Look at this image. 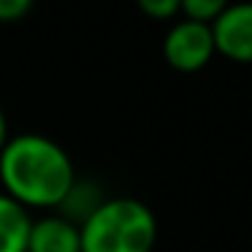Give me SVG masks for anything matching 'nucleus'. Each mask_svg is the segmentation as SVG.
I'll use <instances>...</instances> for the list:
<instances>
[{
  "mask_svg": "<svg viewBox=\"0 0 252 252\" xmlns=\"http://www.w3.org/2000/svg\"><path fill=\"white\" fill-rule=\"evenodd\" d=\"M163 55L168 60L171 68L182 73L201 71L214 55V35L212 25L192 22V19L182 17L179 22H174L165 33L163 41Z\"/></svg>",
  "mask_w": 252,
  "mask_h": 252,
  "instance_id": "nucleus-3",
  "label": "nucleus"
},
{
  "mask_svg": "<svg viewBox=\"0 0 252 252\" xmlns=\"http://www.w3.org/2000/svg\"><path fill=\"white\" fill-rule=\"evenodd\" d=\"M30 8H33V3H30V0H0V22H14V19H22Z\"/></svg>",
  "mask_w": 252,
  "mask_h": 252,
  "instance_id": "nucleus-10",
  "label": "nucleus"
},
{
  "mask_svg": "<svg viewBox=\"0 0 252 252\" xmlns=\"http://www.w3.org/2000/svg\"><path fill=\"white\" fill-rule=\"evenodd\" d=\"M214 52L239 63H252V3H225L212 22Z\"/></svg>",
  "mask_w": 252,
  "mask_h": 252,
  "instance_id": "nucleus-4",
  "label": "nucleus"
},
{
  "mask_svg": "<svg viewBox=\"0 0 252 252\" xmlns=\"http://www.w3.org/2000/svg\"><path fill=\"white\" fill-rule=\"evenodd\" d=\"M103 201H106V195H103V190H100V185H95V182H79L76 179L57 209H60V217L71 220L73 225H82Z\"/></svg>",
  "mask_w": 252,
  "mask_h": 252,
  "instance_id": "nucleus-7",
  "label": "nucleus"
},
{
  "mask_svg": "<svg viewBox=\"0 0 252 252\" xmlns=\"http://www.w3.org/2000/svg\"><path fill=\"white\" fill-rule=\"evenodd\" d=\"M8 141V122H6V114H3V109H0V149H3V144Z\"/></svg>",
  "mask_w": 252,
  "mask_h": 252,
  "instance_id": "nucleus-11",
  "label": "nucleus"
},
{
  "mask_svg": "<svg viewBox=\"0 0 252 252\" xmlns=\"http://www.w3.org/2000/svg\"><path fill=\"white\" fill-rule=\"evenodd\" d=\"M28 252H82L79 225H73L60 214L33 220L28 236Z\"/></svg>",
  "mask_w": 252,
  "mask_h": 252,
  "instance_id": "nucleus-5",
  "label": "nucleus"
},
{
  "mask_svg": "<svg viewBox=\"0 0 252 252\" xmlns=\"http://www.w3.org/2000/svg\"><path fill=\"white\" fill-rule=\"evenodd\" d=\"M30 225L28 209L0 192V252H28Z\"/></svg>",
  "mask_w": 252,
  "mask_h": 252,
  "instance_id": "nucleus-6",
  "label": "nucleus"
},
{
  "mask_svg": "<svg viewBox=\"0 0 252 252\" xmlns=\"http://www.w3.org/2000/svg\"><path fill=\"white\" fill-rule=\"evenodd\" d=\"M0 182L6 195L25 209H57L76 182L73 160L57 141L22 133L0 149Z\"/></svg>",
  "mask_w": 252,
  "mask_h": 252,
  "instance_id": "nucleus-1",
  "label": "nucleus"
},
{
  "mask_svg": "<svg viewBox=\"0 0 252 252\" xmlns=\"http://www.w3.org/2000/svg\"><path fill=\"white\" fill-rule=\"evenodd\" d=\"M138 8L155 19H174L179 14V0H138Z\"/></svg>",
  "mask_w": 252,
  "mask_h": 252,
  "instance_id": "nucleus-9",
  "label": "nucleus"
},
{
  "mask_svg": "<svg viewBox=\"0 0 252 252\" xmlns=\"http://www.w3.org/2000/svg\"><path fill=\"white\" fill-rule=\"evenodd\" d=\"M82 252H152L158 217L136 198H106L82 225Z\"/></svg>",
  "mask_w": 252,
  "mask_h": 252,
  "instance_id": "nucleus-2",
  "label": "nucleus"
},
{
  "mask_svg": "<svg viewBox=\"0 0 252 252\" xmlns=\"http://www.w3.org/2000/svg\"><path fill=\"white\" fill-rule=\"evenodd\" d=\"M222 8H225V0H182L179 3L182 17L203 25H212L222 14Z\"/></svg>",
  "mask_w": 252,
  "mask_h": 252,
  "instance_id": "nucleus-8",
  "label": "nucleus"
}]
</instances>
